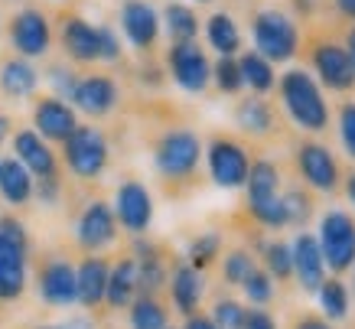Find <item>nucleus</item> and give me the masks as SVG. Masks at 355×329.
Listing matches in <instances>:
<instances>
[{
  "instance_id": "obj_53",
  "label": "nucleus",
  "mask_w": 355,
  "mask_h": 329,
  "mask_svg": "<svg viewBox=\"0 0 355 329\" xmlns=\"http://www.w3.org/2000/svg\"><path fill=\"white\" fill-rule=\"evenodd\" d=\"M352 294H355V267H352Z\"/></svg>"
},
{
  "instance_id": "obj_56",
  "label": "nucleus",
  "mask_w": 355,
  "mask_h": 329,
  "mask_svg": "<svg viewBox=\"0 0 355 329\" xmlns=\"http://www.w3.org/2000/svg\"><path fill=\"white\" fill-rule=\"evenodd\" d=\"M166 329H173V326H166Z\"/></svg>"
},
{
  "instance_id": "obj_14",
  "label": "nucleus",
  "mask_w": 355,
  "mask_h": 329,
  "mask_svg": "<svg viewBox=\"0 0 355 329\" xmlns=\"http://www.w3.org/2000/svg\"><path fill=\"white\" fill-rule=\"evenodd\" d=\"M69 105H76L88 117H105L118 105V85H114L111 75H101V72L78 75L76 88L69 95Z\"/></svg>"
},
{
  "instance_id": "obj_32",
  "label": "nucleus",
  "mask_w": 355,
  "mask_h": 329,
  "mask_svg": "<svg viewBox=\"0 0 355 329\" xmlns=\"http://www.w3.org/2000/svg\"><path fill=\"white\" fill-rule=\"evenodd\" d=\"M222 255V235L218 232H202L196 235L189 248H186V264L196 267V271H205V267H212Z\"/></svg>"
},
{
  "instance_id": "obj_52",
  "label": "nucleus",
  "mask_w": 355,
  "mask_h": 329,
  "mask_svg": "<svg viewBox=\"0 0 355 329\" xmlns=\"http://www.w3.org/2000/svg\"><path fill=\"white\" fill-rule=\"evenodd\" d=\"M345 53H349V59H352V65H355V30L349 33V46H345Z\"/></svg>"
},
{
  "instance_id": "obj_20",
  "label": "nucleus",
  "mask_w": 355,
  "mask_h": 329,
  "mask_svg": "<svg viewBox=\"0 0 355 329\" xmlns=\"http://www.w3.org/2000/svg\"><path fill=\"white\" fill-rule=\"evenodd\" d=\"M291 255H293V274H297L300 287L310 290V294H316L320 284L326 280V261H323V251H320L316 235L300 232L291 248Z\"/></svg>"
},
{
  "instance_id": "obj_6",
  "label": "nucleus",
  "mask_w": 355,
  "mask_h": 329,
  "mask_svg": "<svg viewBox=\"0 0 355 329\" xmlns=\"http://www.w3.org/2000/svg\"><path fill=\"white\" fill-rule=\"evenodd\" d=\"M251 33H254V46H258V56H264L268 62H284L297 53V23L280 10H261L251 23Z\"/></svg>"
},
{
  "instance_id": "obj_1",
  "label": "nucleus",
  "mask_w": 355,
  "mask_h": 329,
  "mask_svg": "<svg viewBox=\"0 0 355 329\" xmlns=\"http://www.w3.org/2000/svg\"><path fill=\"white\" fill-rule=\"evenodd\" d=\"M202 163V140L189 128L166 130L157 147H153V167L166 183H186L193 180Z\"/></svg>"
},
{
  "instance_id": "obj_50",
  "label": "nucleus",
  "mask_w": 355,
  "mask_h": 329,
  "mask_svg": "<svg viewBox=\"0 0 355 329\" xmlns=\"http://www.w3.org/2000/svg\"><path fill=\"white\" fill-rule=\"evenodd\" d=\"M336 7H339L345 17H352L355 20V0H336Z\"/></svg>"
},
{
  "instance_id": "obj_27",
  "label": "nucleus",
  "mask_w": 355,
  "mask_h": 329,
  "mask_svg": "<svg viewBox=\"0 0 355 329\" xmlns=\"http://www.w3.org/2000/svg\"><path fill=\"white\" fill-rule=\"evenodd\" d=\"M205 40L218 56H235L241 49V33L228 13H212L205 23Z\"/></svg>"
},
{
  "instance_id": "obj_48",
  "label": "nucleus",
  "mask_w": 355,
  "mask_h": 329,
  "mask_svg": "<svg viewBox=\"0 0 355 329\" xmlns=\"http://www.w3.org/2000/svg\"><path fill=\"white\" fill-rule=\"evenodd\" d=\"M7 137H13V117L10 115H0V144Z\"/></svg>"
},
{
  "instance_id": "obj_38",
  "label": "nucleus",
  "mask_w": 355,
  "mask_h": 329,
  "mask_svg": "<svg viewBox=\"0 0 355 329\" xmlns=\"http://www.w3.org/2000/svg\"><path fill=\"white\" fill-rule=\"evenodd\" d=\"M245 313L248 310L238 303V300H232V297H222V300H216L212 303V323H216L218 329H241L245 326Z\"/></svg>"
},
{
  "instance_id": "obj_43",
  "label": "nucleus",
  "mask_w": 355,
  "mask_h": 329,
  "mask_svg": "<svg viewBox=\"0 0 355 329\" xmlns=\"http://www.w3.org/2000/svg\"><path fill=\"white\" fill-rule=\"evenodd\" d=\"M49 82H53V88H55V98H65L69 101V95H72V88H76V82H78V75H72L65 65H53L49 69Z\"/></svg>"
},
{
  "instance_id": "obj_44",
  "label": "nucleus",
  "mask_w": 355,
  "mask_h": 329,
  "mask_svg": "<svg viewBox=\"0 0 355 329\" xmlns=\"http://www.w3.org/2000/svg\"><path fill=\"white\" fill-rule=\"evenodd\" d=\"M101 59L105 62H118L121 59V40L111 26H101Z\"/></svg>"
},
{
  "instance_id": "obj_45",
  "label": "nucleus",
  "mask_w": 355,
  "mask_h": 329,
  "mask_svg": "<svg viewBox=\"0 0 355 329\" xmlns=\"http://www.w3.org/2000/svg\"><path fill=\"white\" fill-rule=\"evenodd\" d=\"M241 329H277V323H274V317L264 307H254L245 313V326Z\"/></svg>"
},
{
  "instance_id": "obj_12",
  "label": "nucleus",
  "mask_w": 355,
  "mask_h": 329,
  "mask_svg": "<svg viewBox=\"0 0 355 329\" xmlns=\"http://www.w3.org/2000/svg\"><path fill=\"white\" fill-rule=\"evenodd\" d=\"M76 128H78L76 108L69 105L65 98H55V95L36 98V105H33V130L46 144H65Z\"/></svg>"
},
{
  "instance_id": "obj_46",
  "label": "nucleus",
  "mask_w": 355,
  "mask_h": 329,
  "mask_svg": "<svg viewBox=\"0 0 355 329\" xmlns=\"http://www.w3.org/2000/svg\"><path fill=\"white\" fill-rule=\"evenodd\" d=\"M183 329H218V326L209 317H205V313H193V317H186Z\"/></svg>"
},
{
  "instance_id": "obj_26",
  "label": "nucleus",
  "mask_w": 355,
  "mask_h": 329,
  "mask_svg": "<svg viewBox=\"0 0 355 329\" xmlns=\"http://www.w3.org/2000/svg\"><path fill=\"white\" fill-rule=\"evenodd\" d=\"M40 85V72L30 65V59H7L0 65V92L7 98H30Z\"/></svg>"
},
{
  "instance_id": "obj_51",
  "label": "nucleus",
  "mask_w": 355,
  "mask_h": 329,
  "mask_svg": "<svg viewBox=\"0 0 355 329\" xmlns=\"http://www.w3.org/2000/svg\"><path fill=\"white\" fill-rule=\"evenodd\" d=\"M345 196H349V202L355 205V173H349V180H345Z\"/></svg>"
},
{
  "instance_id": "obj_54",
  "label": "nucleus",
  "mask_w": 355,
  "mask_h": 329,
  "mask_svg": "<svg viewBox=\"0 0 355 329\" xmlns=\"http://www.w3.org/2000/svg\"><path fill=\"white\" fill-rule=\"evenodd\" d=\"M40 329H65V326H40Z\"/></svg>"
},
{
  "instance_id": "obj_7",
  "label": "nucleus",
  "mask_w": 355,
  "mask_h": 329,
  "mask_svg": "<svg viewBox=\"0 0 355 329\" xmlns=\"http://www.w3.org/2000/svg\"><path fill=\"white\" fill-rule=\"evenodd\" d=\"M205 167H209V176L218 189H238L245 186L248 170H251V157L248 150L232 137H216L209 144V150L202 153Z\"/></svg>"
},
{
  "instance_id": "obj_10",
  "label": "nucleus",
  "mask_w": 355,
  "mask_h": 329,
  "mask_svg": "<svg viewBox=\"0 0 355 329\" xmlns=\"http://www.w3.org/2000/svg\"><path fill=\"white\" fill-rule=\"evenodd\" d=\"M111 209H114L118 225L124 228V232L134 235V238L147 232L150 222H153V196L140 180H124L121 183L118 192H114Z\"/></svg>"
},
{
  "instance_id": "obj_39",
  "label": "nucleus",
  "mask_w": 355,
  "mask_h": 329,
  "mask_svg": "<svg viewBox=\"0 0 355 329\" xmlns=\"http://www.w3.org/2000/svg\"><path fill=\"white\" fill-rule=\"evenodd\" d=\"M280 202H284V215H287V225H303L306 219H310L313 202H310V196H306V192L291 189V192H284V196H280Z\"/></svg>"
},
{
  "instance_id": "obj_29",
  "label": "nucleus",
  "mask_w": 355,
  "mask_h": 329,
  "mask_svg": "<svg viewBox=\"0 0 355 329\" xmlns=\"http://www.w3.org/2000/svg\"><path fill=\"white\" fill-rule=\"evenodd\" d=\"M235 121L241 124V130L254 134V137H264L274 128V111H270L264 98H248V101H241L235 108Z\"/></svg>"
},
{
  "instance_id": "obj_22",
  "label": "nucleus",
  "mask_w": 355,
  "mask_h": 329,
  "mask_svg": "<svg viewBox=\"0 0 355 329\" xmlns=\"http://www.w3.org/2000/svg\"><path fill=\"white\" fill-rule=\"evenodd\" d=\"M62 49L76 62H98L101 59V26L82 20V17H69L62 23Z\"/></svg>"
},
{
  "instance_id": "obj_2",
  "label": "nucleus",
  "mask_w": 355,
  "mask_h": 329,
  "mask_svg": "<svg viewBox=\"0 0 355 329\" xmlns=\"http://www.w3.org/2000/svg\"><path fill=\"white\" fill-rule=\"evenodd\" d=\"M280 98H284V108L293 117V124H300L303 130L316 134L329 124V108H326L323 92L303 69H291L280 78Z\"/></svg>"
},
{
  "instance_id": "obj_15",
  "label": "nucleus",
  "mask_w": 355,
  "mask_h": 329,
  "mask_svg": "<svg viewBox=\"0 0 355 329\" xmlns=\"http://www.w3.org/2000/svg\"><path fill=\"white\" fill-rule=\"evenodd\" d=\"M297 163H300L303 180L310 183L313 189L333 192L339 186V163H336V157L323 144H313V140L300 144L297 147Z\"/></svg>"
},
{
  "instance_id": "obj_3",
  "label": "nucleus",
  "mask_w": 355,
  "mask_h": 329,
  "mask_svg": "<svg viewBox=\"0 0 355 329\" xmlns=\"http://www.w3.org/2000/svg\"><path fill=\"white\" fill-rule=\"evenodd\" d=\"M248 209L254 215V222L264 228H284L287 215H284V202H280V173L270 160H258L248 170Z\"/></svg>"
},
{
  "instance_id": "obj_9",
  "label": "nucleus",
  "mask_w": 355,
  "mask_h": 329,
  "mask_svg": "<svg viewBox=\"0 0 355 329\" xmlns=\"http://www.w3.org/2000/svg\"><path fill=\"white\" fill-rule=\"evenodd\" d=\"M166 62H170V72L176 78V85L183 88V92H189V95L205 92L209 82H212V62H209V56L202 53V46L196 43V40L173 43Z\"/></svg>"
},
{
  "instance_id": "obj_11",
  "label": "nucleus",
  "mask_w": 355,
  "mask_h": 329,
  "mask_svg": "<svg viewBox=\"0 0 355 329\" xmlns=\"http://www.w3.org/2000/svg\"><path fill=\"white\" fill-rule=\"evenodd\" d=\"M10 43L20 53V59H40L49 53L53 43V26L49 17L36 7H23L20 13H13L10 20Z\"/></svg>"
},
{
  "instance_id": "obj_17",
  "label": "nucleus",
  "mask_w": 355,
  "mask_h": 329,
  "mask_svg": "<svg viewBox=\"0 0 355 329\" xmlns=\"http://www.w3.org/2000/svg\"><path fill=\"white\" fill-rule=\"evenodd\" d=\"M121 30L134 49H150L160 36V13L147 0H128L121 7Z\"/></svg>"
},
{
  "instance_id": "obj_8",
  "label": "nucleus",
  "mask_w": 355,
  "mask_h": 329,
  "mask_svg": "<svg viewBox=\"0 0 355 329\" xmlns=\"http://www.w3.org/2000/svg\"><path fill=\"white\" fill-rule=\"evenodd\" d=\"M118 238V219L105 199L88 202L82 215L76 219V242L88 255H101L105 248H111Z\"/></svg>"
},
{
  "instance_id": "obj_33",
  "label": "nucleus",
  "mask_w": 355,
  "mask_h": 329,
  "mask_svg": "<svg viewBox=\"0 0 355 329\" xmlns=\"http://www.w3.org/2000/svg\"><path fill=\"white\" fill-rule=\"evenodd\" d=\"M316 294H320V307L329 319H343L349 313V287L339 277H326Z\"/></svg>"
},
{
  "instance_id": "obj_55",
  "label": "nucleus",
  "mask_w": 355,
  "mask_h": 329,
  "mask_svg": "<svg viewBox=\"0 0 355 329\" xmlns=\"http://www.w3.org/2000/svg\"><path fill=\"white\" fill-rule=\"evenodd\" d=\"M196 3H212V0H196Z\"/></svg>"
},
{
  "instance_id": "obj_18",
  "label": "nucleus",
  "mask_w": 355,
  "mask_h": 329,
  "mask_svg": "<svg viewBox=\"0 0 355 329\" xmlns=\"http://www.w3.org/2000/svg\"><path fill=\"white\" fill-rule=\"evenodd\" d=\"M13 157L33 173V180H43V176H55L59 173V160H55L53 147L30 128L13 134Z\"/></svg>"
},
{
  "instance_id": "obj_25",
  "label": "nucleus",
  "mask_w": 355,
  "mask_h": 329,
  "mask_svg": "<svg viewBox=\"0 0 355 329\" xmlns=\"http://www.w3.org/2000/svg\"><path fill=\"white\" fill-rule=\"evenodd\" d=\"M36 180L17 157H0V199L10 205H26L33 199Z\"/></svg>"
},
{
  "instance_id": "obj_5",
  "label": "nucleus",
  "mask_w": 355,
  "mask_h": 329,
  "mask_svg": "<svg viewBox=\"0 0 355 329\" xmlns=\"http://www.w3.org/2000/svg\"><path fill=\"white\" fill-rule=\"evenodd\" d=\"M320 251L329 271L345 274L355 267V222L343 209H329L320 219Z\"/></svg>"
},
{
  "instance_id": "obj_4",
  "label": "nucleus",
  "mask_w": 355,
  "mask_h": 329,
  "mask_svg": "<svg viewBox=\"0 0 355 329\" xmlns=\"http://www.w3.org/2000/svg\"><path fill=\"white\" fill-rule=\"evenodd\" d=\"M62 157L65 167L76 173L78 180H98L101 173L108 170L111 160L108 137L98 128H92V124H78L72 130V137L62 144Z\"/></svg>"
},
{
  "instance_id": "obj_37",
  "label": "nucleus",
  "mask_w": 355,
  "mask_h": 329,
  "mask_svg": "<svg viewBox=\"0 0 355 329\" xmlns=\"http://www.w3.org/2000/svg\"><path fill=\"white\" fill-rule=\"evenodd\" d=\"M254 258L248 255V251H228L225 255V261H222V277H225V284H235V287H241L248 280V274L254 271Z\"/></svg>"
},
{
  "instance_id": "obj_36",
  "label": "nucleus",
  "mask_w": 355,
  "mask_h": 329,
  "mask_svg": "<svg viewBox=\"0 0 355 329\" xmlns=\"http://www.w3.org/2000/svg\"><path fill=\"white\" fill-rule=\"evenodd\" d=\"M241 290H245V297L254 303V307H268L270 300H274V277L264 271V267H254L251 274H248V280L241 284Z\"/></svg>"
},
{
  "instance_id": "obj_42",
  "label": "nucleus",
  "mask_w": 355,
  "mask_h": 329,
  "mask_svg": "<svg viewBox=\"0 0 355 329\" xmlns=\"http://www.w3.org/2000/svg\"><path fill=\"white\" fill-rule=\"evenodd\" d=\"M59 192H62V180H59V173H55V176H43V180H36L33 196L43 202V205H55V202H59Z\"/></svg>"
},
{
  "instance_id": "obj_34",
  "label": "nucleus",
  "mask_w": 355,
  "mask_h": 329,
  "mask_svg": "<svg viewBox=\"0 0 355 329\" xmlns=\"http://www.w3.org/2000/svg\"><path fill=\"white\" fill-rule=\"evenodd\" d=\"M264 271H268L274 280H287V277H293L291 244H284V242H268L264 244Z\"/></svg>"
},
{
  "instance_id": "obj_16",
  "label": "nucleus",
  "mask_w": 355,
  "mask_h": 329,
  "mask_svg": "<svg viewBox=\"0 0 355 329\" xmlns=\"http://www.w3.org/2000/svg\"><path fill=\"white\" fill-rule=\"evenodd\" d=\"M313 69L320 75V82L333 92H349L355 85V65L349 59L343 46L336 43H323L313 49Z\"/></svg>"
},
{
  "instance_id": "obj_24",
  "label": "nucleus",
  "mask_w": 355,
  "mask_h": 329,
  "mask_svg": "<svg viewBox=\"0 0 355 329\" xmlns=\"http://www.w3.org/2000/svg\"><path fill=\"white\" fill-rule=\"evenodd\" d=\"M170 300L173 307L180 310L183 317H193L199 313V303H202V294H205V280H202V271H196L183 261V264L173 267L170 274Z\"/></svg>"
},
{
  "instance_id": "obj_30",
  "label": "nucleus",
  "mask_w": 355,
  "mask_h": 329,
  "mask_svg": "<svg viewBox=\"0 0 355 329\" xmlns=\"http://www.w3.org/2000/svg\"><path fill=\"white\" fill-rule=\"evenodd\" d=\"M238 69H241V82H245L251 92H258V95H268L270 88H274V65L258 53H245L238 59Z\"/></svg>"
},
{
  "instance_id": "obj_35",
  "label": "nucleus",
  "mask_w": 355,
  "mask_h": 329,
  "mask_svg": "<svg viewBox=\"0 0 355 329\" xmlns=\"http://www.w3.org/2000/svg\"><path fill=\"white\" fill-rule=\"evenodd\" d=\"M212 82L218 85L222 95H238L245 82H241V69H238L235 56H218V62L212 65Z\"/></svg>"
},
{
  "instance_id": "obj_28",
  "label": "nucleus",
  "mask_w": 355,
  "mask_h": 329,
  "mask_svg": "<svg viewBox=\"0 0 355 329\" xmlns=\"http://www.w3.org/2000/svg\"><path fill=\"white\" fill-rule=\"evenodd\" d=\"M128 323L130 329H166L170 326V313H166V307L157 297L140 294L128 307Z\"/></svg>"
},
{
  "instance_id": "obj_19",
  "label": "nucleus",
  "mask_w": 355,
  "mask_h": 329,
  "mask_svg": "<svg viewBox=\"0 0 355 329\" xmlns=\"http://www.w3.org/2000/svg\"><path fill=\"white\" fill-rule=\"evenodd\" d=\"M26 255L30 248L7 242L0 235V303H13L26 290Z\"/></svg>"
},
{
  "instance_id": "obj_41",
  "label": "nucleus",
  "mask_w": 355,
  "mask_h": 329,
  "mask_svg": "<svg viewBox=\"0 0 355 329\" xmlns=\"http://www.w3.org/2000/svg\"><path fill=\"white\" fill-rule=\"evenodd\" d=\"M0 235L7 238V242L20 244V248H30V235H26V225L20 219H13V215H0Z\"/></svg>"
},
{
  "instance_id": "obj_49",
  "label": "nucleus",
  "mask_w": 355,
  "mask_h": 329,
  "mask_svg": "<svg viewBox=\"0 0 355 329\" xmlns=\"http://www.w3.org/2000/svg\"><path fill=\"white\" fill-rule=\"evenodd\" d=\"M65 329H95V323L88 317H76L72 323H65Z\"/></svg>"
},
{
  "instance_id": "obj_40",
  "label": "nucleus",
  "mask_w": 355,
  "mask_h": 329,
  "mask_svg": "<svg viewBox=\"0 0 355 329\" xmlns=\"http://www.w3.org/2000/svg\"><path fill=\"white\" fill-rule=\"evenodd\" d=\"M339 137H343L345 153L355 160V105L352 101L343 105V111H339Z\"/></svg>"
},
{
  "instance_id": "obj_31",
  "label": "nucleus",
  "mask_w": 355,
  "mask_h": 329,
  "mask_svg": "<svg viewBox=\"0 0 355 329\" xmlns=\"http://www.w3.org/2000/svg\"><path fill=\"white\" fill-rule=\"evenodd\" d=\"M163 23H166V33L173 36V43H189V40H196V33H199V17L186 3H166Z\"/></svg>"
},
{
  "instance_id": "obj_23",
  "label": "nucleus",
  "mask_w": 355,
  "mask_h": 329,
  "mask_svg": "<svg viewBox=\"0 0 355 329\" xmlns=\"http://www.w3.org/2000/svg\"><path fill=\"white\" fill-rule=\"evenodd\" d=\"M140 297V277L134 255L118 258L108 271V290H105V303L111 310H128Z\"/></svg>"
},
{
  "instance_id": "obj_47",
  "label": "nucleus",
  "mask_w": 355,
  "mask_h": 329,
  "mask_svg": "<svg viewBox=\"0 0 355 329\" xmlns=\"http://www.w3.org/2000/svg\"><path fill=\"white\" fill-rule=\"evenodd\" d=\"M293 329H333L326 319H320V317H306V319H300Z\"/></svg>"
},
{
  "instance_id": "obj_13",
  "label": "nucleus",
  "mask_w": 355,
  "mask_h": 329,
  "mask_svg": "<svg viewBox=\"0 0 355 329\" xmlns=\"http://www.w3.org/2000/svg\"><path fill=\"white\" fill-rule=\"evenodd\" d=\"M36 290H40V300L46 307L65 310L78 303L76 294V264L65 261V258H49L43 267H40V277H36Z\"/></svg>"
},
{
  "instance_id": "obj_21",
  "label": "nucleus",
  "mask_w": 355,
  "mask_h": 329,
  "mask_svg": "<svg viewBox=\"0 0 355 329\" xmlns=\"http://www.w3.org/2000/svg\"><path fill=\"white\" fill-rule=\"evenodd\" d=\"M108 258L101 255H85L82 264L76 267V294L78 303L85 310H98L105 303V290H108Z\"/></svg>"
}]
</instances>
